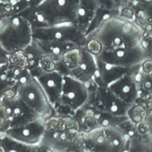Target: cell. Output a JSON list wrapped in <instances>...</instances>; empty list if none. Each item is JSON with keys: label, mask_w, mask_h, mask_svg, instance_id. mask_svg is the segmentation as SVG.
<instances>
[{"label": "cell", "mask_w": 152, "mask_h": 152, "mask_svg": "<svg viewBox=\"0 0 152 152\" xmlns=\"http://www.w3.org/2000/svg\"><path fill=\"white\" fill-rule=\"evenodd\" d=\"M85 47L95 58L125 67H137L150 59L144 45V32L119 14L107 19L86 35Z\"/></svg>", "instance_id": "6da1fadb"}, {"label": "cell", "mask_w": 152, "mask_h": 152, "mask_svg": "<svg viewBox=\"0 0 152 152\" xmlns=\"http://www.w3.org/2000/svg\"><path fill=\"white\" fill-rule=\"evenodd\" d=\"M86 41V35L75 24L34 29V43L56 62L69 50L85 47Z\"/></svg>", "instance_id": "7a4b0ae2"}, {"label": "cell", "mask_w": 152, "mask_h": 152, "mask_svg": "<svg viewBox=\"0 0 152 152\" xmlns=\"http://www.w3.org/2000/svg\"><path fill=\"white\" fill-rule=\"evenodd\" d=\"M34 28L21 15L0 19V46L8 53L24 50L33 43Z\"/></svg>", "instance_id": "3957f363"}, {"label": "cell", "mask_w": 152, "mask_h": 152, "mask_svg": "<svg viewBox=\"0 0 152 152\" xmlns=\"http://www.w3.org/2000/svg\"><path fill=\"white\" fill-rule=\"evenodd\" d=\"M127 137L121 126H98L86 132L85 141L91 152H126Z\"/></svg>", "instance_id": "277c9868"}, {"label": "cell", "mask_w": 152, "mask_h": 152, "mask_svg": "<svg viewBox=\"0 0 152 152\" xmlns=\"http://www.w3.org/2000/svg\"><path fill=\"white\" fill-rule=\"evenodd\" d=\"M80 0H44L35 7L40 16L41 28L75 24Z\"/></svg>", "instance_id": "5b68a950"}, {"label": "cell", "mask_w": 152, "mask_h": 152, "mask_svg": "<svg viewBox=\"0 0 152 152\" xmlns=\"http://www.w3.org/2000/svg\"><path fill=\"white\" fill-rule=\"evenodd\" d=\"M0 110L1 132H5L12 128L21 127L42 118L40 114L30 108L18 96L10 100H1Z\"/></svg>", "instance_id": "8992f818"}, {"label": "cell", "mask_w": 152, "mask_h": 152, "mask_svg": "<svg viewBox=\"0 0 152 152\" xmlns=\"http://www.w3.org/2000/svg\"><path fill=\"white\" fill-rule=\"evenodd\" d=\"M17 88L18 97L42 117L47 119L55 115L56 109L34 76L28 82L18 85Z\"/></svg>", "instance_id": "52a82bcc"}, {"label": "cell", "mask_w": 152, "mask_h": 152, "mask_svg": "<svg viewBox=\"0 0 152 152\" xmlns=\"http://www.w3.org/2000/svg\"><path fill=\"white\" fill-rule=\"evenodd\" d=\"M91 85H87L71 76L65 75L59 107H63L70 113H76L90 102Z\"/></svg>", "instance_id": "ba28073f"}, {"label": "cell", "mask_w": 152, "mask_h": 152, "mask_svg": "<svg viewBox=\"0 0 152 152\" xmlns=\"http://www.w3.org/2000/svg\"><path fill=\"white\" fill-rule=\"evenodd\" d=\"M96 111L114 117H128L132 106L123 102L114 94L108 87H97L91 92L89 102Z\"/></svg>", "instance_id": "9c48e42d"}, {"label": "cell", "mask_w": 152, "mask_h": 152, "mask_svg": "<svg viewBox=\"0 0 152 152\" xmlns=\"http://www.w3.org/2000/svg\"><path fill=\"white\" fill-rule=\"evenodd\" d=\"M31 73L41 85L51 104L56 110L60 103L64 83V75L58 70L44 72L40 69Z\"/></svg>", "instance_id": "30bf717a"}, {"label": "cell", "mask_w": 152, "mask_h": 152, "mask_svg": "<svg viewBox=\"0 0 152 152\" xmlns=\"http://www.w3.org/2000/svg\"><path fill=\"white\" fill-rule=\"evenodd\" d=\"M47 119L40 118L25 126L16 127L3 132L15 140L30 146H34L42 142L46 130Z\"/></svg>", "instance_id": "8fae6325"}, {"label": "cell", "mask_w": 152, "mask_h": 152, "mask_svg": "<svg viewBox=\"0 0 152 152\" xmlns=\"http://www.w3.org/2000/svg\"><path fill=\"white\" fill-rule=\"evenodd\" d=\"M97 59V71L94 77L93 84L97 87H108L128 73L134 72L139 69L137 67H125L116 66Z\"/></svg>", "instance_id": "7c38bea8"}, {"label": "cell", "mask_w": 152, "mask_h": 152, "mask_svg": "<svg viewBox=\"0 0 152 152\" xmlns=\"http://www.w3.org/2000/svg\"><path fill=\"white\" fill-rule=\"evenodd\" d=\"M136 72L125 75L108 86V88L118 98L131 106L136 104L140 99L135 77Z\"/></svg>", "instance_id": "4fadbf2b"}, {"label": "cell", "mask_w": 152, "mask_h": 152, "mask_svg": "<svg viewBox=\"0 0 152 152\" xmlns=\"http://www.w3.org/2000/svg\"><path fill=\"white\" fill-rule=\"evenodd\" d=\"M97 71V59L93 54L87 50L85 46L82 47V59L81 63L69 76H71L87 85H91L93 84L94 77Z\"/></svg>", "instance_id": "5bb4252c"}, {"label": "cell", "mask_w": 152, "mask_h": 152, "mask_svg": "<svg viewBox=\"0 0 152 152\" xmlns=\"http://www.w3.org/2000/svg\"><path fill=\"white\" fill-rule=\"evenodd\" d=\"M95 0H80L75 25L85 35L99 10Z\"/></svg>", "instance_id": "9a60e30c"}, {"label": "cell", "mask_w": 152, "mask_h": 152, "mask_svg": "<svg viewBox=\"0 0 152 152\" xmlns=\"http://www.w3.org/2000/svg\"><path fill=\"white\" fill-rule=\"evenodd\" d=\"M82 47L69 50L62 54L56 62L57 70L64 75H69L72 72L77 69L82 59Z\"/></svg>", "instance_id": "2e32d148"}, {"label": "cell", "mask_w": 152, "mask_h": 152, "mask_svg": "<svg viewBox=\"0 0 152 152\" xmlns=\"http://www.w3.org/2000/svg\"><path fill=\"white\" fill-rule=\"evenodd\" d=\"M24 52L28 60V69L31 72L36 71L40 68V60L43 56L47 55L34 42L26 49H24Z\"/></svg>", "instance_id": "e0dca14e"}, {"label": "cell", "mask_w": 152, "mask_h": 152, "mask_svg": "<svg viewBox=\"0 0 152 152\" xmlns=\"http://www.w3.org/2000/svg\"><path fill=\"white\" fill-rule=\"evenodd\" d=\"M32 147L18 142L1 132V152H31Z\"/></svg>", "instance_id": "ac0fdd59"}, {"label": "cell", "mask_w": 152, "mask_h": 152, "mask_svg": "<svg viewBox=\"0 0 152 152\" xmlns=\"http://www.w3.org/2000/svg\"><path fill=\"white\" fill-rule=\"evenodd\" d=\"M126 152H152V140L136 132L130 138Z\"/></svg>", "instance_id": "d6986e66"}, {"label": "cell", "mask_w": 152, "mask_h": 152, "mask_svg": "<svg viewBox=\"0 0 152 152\" xmlns=\"http://www.w3.org/2000/svg\"><path fill=\"white\" fill-rule=\"evenodd\" d=\"M151 111L148 110L145 106L138 104V102L132 105L128 113V118L129 121L135 126L143 123L147 118L148 115Z\"/></svg>", "instance_id": "ffe728a7"}, {"label": "cell", "mask_w": 152, "mask_h": 152, "mask_svg": "<svg viewBox=\"0 0 152 152\" xmlns=\"http://www.w3.org/2000/svg\"><path fill=\"white\" fill-rule=\"evenodd\" d=\"M136 129L138 134L146 135L152 140V110L149 113L143 123L136 126Z\"/></svg>", "instance_id": "44dd1931"}, {"label": "cell", "mask_w": 152, "mask_h": 152, "mask_svg": "<svg viewBox=\"0 0 152 152\" xmlns=\"http://www.w3.org/2000/svg\"><path fill=\"white\" fill-rule=\"evenodd\" d=\"M39 69L44 72H50L57 70L56 62L49 56H43L40 62Z\"/></svg>", "instance_id": "7402d4cb"}, {"label": "cell", "mask_w": 152, "mask_h": 152, "mask_svg": "<svg viewBox=\"0 0 152 152\" xmlns=\"http://www.w3.org/2000/svg\"><path fill=\"white\" fill-rule=\"evenodd\" d=\"M99 8L108 11H119V5L116 0H95Z\"/></svg>", "instance_id": "603a6c76"}, {"label": "cell", "mask_w": 152, "mask_h": 152, "mask_svg": "<svg viewBox=\"0 0 152 152\" xmlns=\"http://www.w3.org/2000/svg\"><path fill=\"white\" fill-rule=\"evenodd\" d=\"M9 66V53L1 49L0 56V72L8 71Z\"/></svg>", "instance_id": "cb8c5ba5"}, {"label": "cell", "mask_w": 152, "mask_h": 152, "mask_svg": "<svg viewBox=\"0 0 152 152\" xmlns=\"http://www.w3.org/2000/svg\"><path fill=\"white\" fill-rule=\"evenodd\" d=\"M44 0H31V8L37 7L38 5L41 4Z\"/></svg>", "instance_id": "d4e9b609"}, {"label": "cell", "mask_w": 152, "mask_h": 152, "mask_svg": "<svg viewBox=\"0 0 152 152\" xmlns=\"http://www.w3.org/2000/svg\"><path fill=\"white\" fill-rule=\"evenodd\" d=\"M134 1H148V2H152V0H134Z\"/></svg>", "instance_id": "484cf974"}, {"label": "cell", "mask_w": 152, "mask_h": 152, "mask_svg": "<svg viewBox=\"0 0 152 152\" xmlns=\"http://www.w3.org/2000/svg\"><path fill=\"white\" fill-rule=\"evenodd\" d=\"M151 59H152V53H151Z\"/></svg>", "instance_id": "4316f807"}]
</instances>
